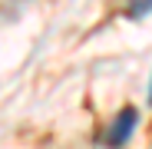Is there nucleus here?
<instances>
[{
	"instance_id": "f257e3e1",
	"label": "nucleus",
	"mask_w": 152,
	"mask_h": 149,
	"mask_svg": "<svg viewBox=\"0 0 152 149\" xmlns=\"http://www.w3.org/2000/svg\"><path fill=\"white\" fill-rule=\"evenodd\" d=\"M136 123H139L136 106H122V109L116 113V119L109 123V129L103 133V146H109V149H122L126 142L132 139V133H136Z\"/></svg>"
},
{
	"instance_id": "f03ea898",
	"label": "nucleus",
	"mask_w": 152,
	"mask_h": 149,
	"mask_svg": "<svg viewBox=\"0 0 152 149\" xmlns=\"http://www.w3.org/2000/svg\"><path fill=\"white\" fill-rule=\"evenodd\" d=\"M126 13H129L132 20H139V17H149V13H152V0H129Z\"/></svg>"
},
{
	"instance_id": "7ed1b4c3",
	"label": "nucleus",
	"mask_w": 152,
	"mask_h": 149,
	"mask_svg": "<svg viewBox=\"0 0 152 149\" xmlns=\"http://www.w3.org/2000/svg\"><path fill=\"white\" fill-rule=\"evenodd\" d=\"M149 106H152V83H149Z\"/></svg>"
}]
</instances>
